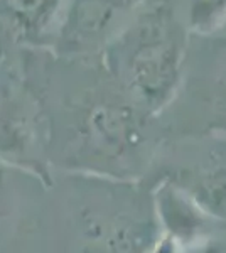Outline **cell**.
<instances>
[{
  "instance_id": "52a82bcc",
  "label": "cell",
  "mask_w": 226,
  "mask_h": 253,
  "mask_svg": "<svg viewBox=\"0 0 226 253\" xmlns=\"http://www.w3.org/2000/svg\"><path fill=\"white\" fill-rule=\"evenodd\" d=\"M181 253H226V236L209 231L194 242L182 245Z\"/></svg>"
},
{
  "instance_id": "ba28073f",
  "label": "cell",
  "mask_w": 226,
  "mask_h": 253,
  "mask_svg": "<svg viewBox=\"0 0 226 253\" xmlns=\"http://www.w3.org/2000/svg\"><path fill=\"white\" fill-rule=\"evenodd\" d=\"M213 113H215V128L226 133V71L216 81Z\"/></svg>"
},
{
  "instance_id": "277c9868",
  "label": "cell",
  "mask_w": 226,
  "mask_h": 253,
  "mask_svg": "<svg viewBox=\"0 0 226 253\" xmlns=\"http://www.w3.org/2000/svg\"><path fill=\"white\" fill-rule=\"evenodd\" d=\"M68 0H0V32L20 44L54 36Z\"/></svg>"
},
{
  "instance_id": "3957f363",
  "label": "cell",
  "mask_w": 226,
  "mask_h": 253,
  "mask_svg": "<svg viewBox=\"0 0 226 253\" xmlns=\"http://www.w3.org/2000/svg\"><path fill=\"white\" fill-rule=\"evenodd\" d=\"M174 184L209 219L226 221V144H216L204 150L203 157L181 170Z\"/></svg>"
},
{
  "instance_id": "6da1fadb",
  "label": "cell",
  "mask_w": 226,
  "mask_h": 253,
  "mask_svg": "<svg viewBox=\"0 0 226 253\" xmlns=\"http://www.w3.org/2000/svg\"><path fill=\"white\" fill-rule=\"evenodd\" d=\"M103 51L110 71L143 113L169 105L186 56V36L169 0H155L138 10Z\"/></svg>"
},
{
  "instance_id": "8992f818",
  "label": "cell",
  "mask_w": 226,
  "mask_h": 253,
  "mask_svg": "<svg viewBox=\"0 0 226 253\" xmlns=\"http://www.w3.org/2000/svg\"><path fill=\"white\" fill-rule=\"evenodd\" d=\"M226 20V0H189L187 24L198 34H209Z\"/></svg>"
},
{
  "instance_id": "7a4b0ae2",
  "label": "cell",
  "mask_w": 226,
  "mask_h": 253,
  "mask_svg": "<svg viewBox=\"0 0 226 253\" xmlns=\"http://www.w3.org/2000/svg\"><path fill=\"white\" fill-rule=\"evenodd\" d=\"M81 138L94 156L123 162L143 142V112L129 101H98L83 117Z\"/></svg>"
},
{
  "instance_id": "5b68a950",
  "label": "cell",
  "mask_w": 226,
  "mask_h": 253,
  "mask_svg": "<svg viewBox=\"0 0 226 253\" xmlns=\"http://www.w3.org/2000/svg\"><path fill=\"white\" fill-rule=\"evenodd\" d=\"M34 120L27 100L12 86L0 81V161L29 169L34 161Z\"/></svg>"
}]
</instances>
